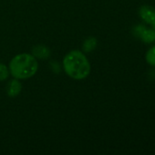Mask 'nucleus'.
Returning <instances> with one entry per match:
<instances>
[{
	"mask_svg": "<svg viewBox=\"0 0 155 155\" xmlns=\"http://www.w3.org/2000/svg\"><path fill=\"white\" fill-rule=\"evenodd\" d=\"M143 42L145 44H151L155 41V30L153 28H146L142 34L141 37Z\"/></svg>",
	"mask_w": 155,
	"mask_h": 155,
	"instance_id": "423d86ee",
	"label": "nucleus"
},
{
	"mask_svg": "<svg viewBox=\"0 0 155 155\" xmlns=\"http://www.w3.org/2000/svg\"><path fill=\"white\" fill-rule=\"evenodd\" d=\"M38 70L37 58L30 54L24 53L14 56L9 63V72L16 79H28Z\"/></svg>",
	"mask_w": 155,
	"mask_h": 155,
	"instance_id": "f03ea898",
	"label": "nucleus"
},
{
	"mask_svg": "<svg viewBox=\"0 0 155 155\" xmlns=\"http://www.w3.org/2000/svg\"><path fill=\"white\" fill-rule=\"evenodd\" d=\"M145 29H146V26H145L144 25H143V24H140V25H136V26L133 27L132 33H133V35H134L135 36L141 37L142 34L143 33V31H144Z\"/></svg>",
	"mask_w": 155,
	"mask_h": 155,
	"instance_id": "9d476101",
	"label": "nucleus"
},
{
	"mask_svg": "<svg viewBox=\"0 0 155 155\" xmlns=\"http://www.w3.org/2000/svg\"><path fill=\"white\" fill-rule=\"evenodd\" d=\"M97 45H98L97 39L93 36H90L87 39H85L83 43V46H82L83 51L85 53H90L97 47Z\"/></svg>",
	"mask_w": 155,
	"mask_h": 155,
	"instance_id": "0eeeda50",
	"label": "nucleus"
},
{
	"mask_svg": "<svg viewBox=\"0 0 155 155\" xmlns=\"http://www.w3.org/2000/svg\"><path fill=\"white\" fill-rule=\"evenodd\" d=\"M22 90V84L19 82L18 79L15 78L11 80L6 86V94L10 98H15L16 97Z\"/></svg>",
	"mask_w": 155,
	"mask_h": 155,
	"instance_id": "20e7f679",
	"label": "nucleus"
},
{
	"mask_svg": "<svg viewBox=\"0 0 155 155\" xmlns=\"http://www.w3.org/2000/svg\"><path fill=\"white\" fill-rule=\"evenodd\" d=\"M63 68L67 75L75 80L87 78L91 70L87 56L79 50H72L65 55Z\"/></svg>",
	"mask_w": 155,
	"mask_h": 155,
	"instance_id": "f257e3e1",
	"label": "nucleus"
},
{
	"mask_svg": "<svg viewBox=\"0 0 155 155\" xmlns=\"http://www.w3.org/2000/svg\"><path fill=\"white\" fill-rule=\"evenodd\" d=\"M141 18L151 27H155V8L152 5H142L139 9Z\"/></svg>",
	"mask_w": 155,
	"mask_h": 155,
	"instance_id": "7ed1b4c3",
	"label": "nucleus"
},
{
	"mask_svg": "<svg viewBox=\"0 0 155 155\" xmlns=\"http://www.w3.org/2000/svg\"><path fill=\"white\" fill-rule=\"evenodd\" d=\"M32 54L36 58L39 59H47L50 55V50L48 46L44 45H35L32 49Z\"/></svg>",
	"mask_w": 155,
	"mask_h": 155,
	"instance_id": "39448f33",
	"label": "nucleus"
},
{
	"mask_svg": "<svg viewBox=\"0 0 155 155\" xmlns=\"http://www.w3.org/2000/svg\"><path fill=\"white\" fill-rule=\"evenodd\" d=\"M145 58H146L147 63H148L151 66L155 67V45H153L152 47L149 48V50H148L147 53H146Z\"/></svg>",
	"mask_w": 155,
	"mask_h": 155,
	"instance_id": "6e6552de",
	"label": "nucleus"
},
{
	"mask_svg": "<svg viewBox=\"0 0 155 155\" xmlns=\"http://www.w3.org/2000/svg\"><path fill=\"white\" fill-rule=\"evenodd\" d=\"M9 75V68L4 64L0 63V81H5V79H7Z\"/></svg>",
	"mask_w": 155,
	"mask_h": 155,
	"instance_id": "1a4fd4ad",
	"label": "nucleus"
}]
</instances>
